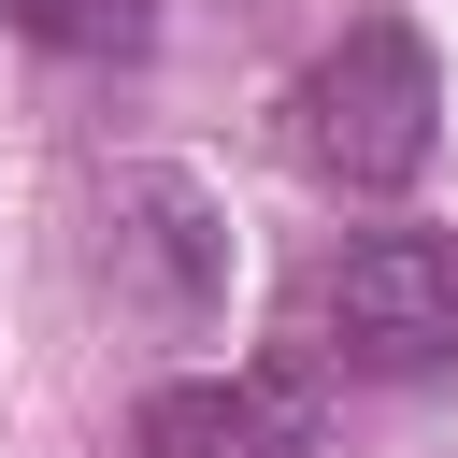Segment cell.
Segmentation results:
<instances>
[{
  "mask_svg": "<svg viewBox=\"0 0 458 458\" xmlns=\"http://www.w3.org/2000/svg\"><path fill=\"white\" fill-rule=\"evenodd\" d=\"M0 14H14L43 57H100V72L157 43V0H0Z\"/></svg>",
  "mask_w": 458,
  "mask_h": 458,
  "instance_id": "5b68a950",
  "label": "cell"
},
{
  "mask_svg": "<svg viewBox=\"0 0 458 458\" xmlns=\"http://www.w3.org/2000/svg\"><path fill=\"white\" fill-rule=\"evenodd\" d=\"M315 344L358 386H429L458 372V229H358L315 272Z\"/></svg>",
  "mask_w": 458,
  "mask_h": 458,
  "instance_id": "7a4b0ae2",
  "label": "cell"
},
{
  "mask_svg": "<svg viewBox=\"0 0 458 458\" xmlns=\"http://www.w3.org/2000/svg\"><path fill=\"white\" fill-rule=\"evenodd\" d=\"M315 444V386L286 372H172L129 415V458H301Z\"/></svg>",
  "mask_w": 458,
  "mask_h": 458,
  "instance_id": "277c9868",
  "label": "cell"
},
{
  "mask_svg": "<svg viewBox=\"0 0 458 458\" xmlns=\"http://www.w3.org/2000/svg\"><path fill=\"white\" fill-rule=\"evenodd\" d=\"M100 286H114L143 329H200V315L229 301V215H215V186L172 172V157L114 172V186H100Z\"/></svg>",
  "mask_w": 458,
  "mask_h": 458,
  "instance_id": "3957f363",
  "label": "cell"
},
{
  "mask_svg": "<svg viewBox=\"0 0 458 458\" xmlns=\"http://www.w3.org/2000/svg\"><path fill=\"white\" fill-rule=\"evenodd\" d=\"M429 143H444V72H429V43H415L401 14H358V29L301 72V157H315V186L401 200V186L429 172Z\"/></svg>",
  "mask_w": 458,
  "mask_h": 458,
  "instance_id": "6da1fadb",
  "label": "cell"
}]
</instances>
